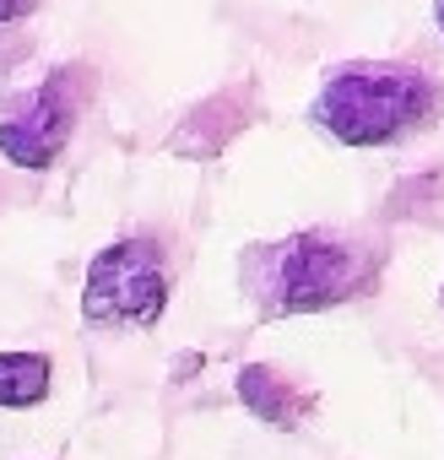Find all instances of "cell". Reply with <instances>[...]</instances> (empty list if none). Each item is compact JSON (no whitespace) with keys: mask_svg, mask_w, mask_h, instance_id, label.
Returning a JSON list of instances; mask_svg holds the SVG:
<instances>
[{"mask_svg":"<svg viewBox=\"0 0 444 460\" xmlns=\"http://www.w3.org/2000/svg\"><path fill=\"white\" fill-rule=\"evenodd\" d=\"M93 98V71L87 66H60L49 71L33 93H22L6 114H0V157L44 173L60 163V152L76 136V119Z\"/></svg>","mask_w":444,"mask_h":460,"instance_id":"cell-4","label":"cell"},{"mask_svg":"<svg viewBox=\"0 0 444 460\" xmlns=\"http://www.w3.org/2000/svg\"><path fill=\"white\" fill-rule=\"evenodd\" d=\"M39 12V0H0V28H17Z\"/></svg>","mask_w":444,"mask_h":460,"instance_id":"cell-7","label":"cell"},{"mask_svg":"<svg viewBox=\"0 0 444 460\" xmlns=\"http://www.w3.org/2000/svg\"><path fill=\"white\" fill-rule=\"evenodd\" d=\"M385 244L347 227H298L239 255V288L261 320L325 314L379 288Z\"/></svg>","mask_w":444,"mask_h":460,"instance_id":"cell-1","label":"cell"},{"mask_svg":"<svg viewBox=\"0 0 444 460\" xmlns=\"http://www.w3.org/2000/svg\"><path fill=\"white\" fill-rule=\"evenodd\" d=\"M173 293L168 250L157 234H125L93 255L82 282V320L93 331H147L163 320Z\"/></svg>","mask_w":444,"mask_h":460,"instance_id":"cell-3","label":"cell"},{"mask_svg":"<svg viewBox=\"0 0 444 460\" xmlns=\"http://www.w3.org/2000/svg\"><path fill=\"white\" fill-rule=\"evenodd\" d=\"M55 390V363L44 352H0V411L44 406Z\"/></svg>","mask_w":444,"mask_h":460,"instance_id":"cell-6","label":"cell"},{"mask_svg":"<svg viewBox=\"0 0 444 460\" xmlns=\"http://www.w3.org/2000/svg\"><path fill=\"white\" fill-rule=\"evenodd\" d=\"M234 390H239V401H244L261 422H271V428H298V417L309 411V395H304L298 385H288V379H282L277 368H266V363L239 368Z\"/></svg>","mask_w":444,"mask_h":460,"instance_id":"cell-5","label":"cell"},{"mask_svg":"<svg viewBox=\"0 0 444 460\" xmlns=\"http://www.w3.org/2000/svg\"><path fill=\"white\" fill-rule=\"evenodd\" d=\"M433 22H439V39H444V0H433Z\"/></svg>","mask_w":444,"mask_h":460,"instance_id":"cell-8","label":"cell"},{"mask_svg":"<svg viewBox=\"0 0 444 460\" xmlns=\"http://www.w3.org/2000/svg\"><path fill=\"white\" fill-rule=\"evenodd\" d=\"M439 114L444 82L406 60H347L320 82L309 103V119L352 152H379L406 136H422Z\"/></svg>","mask_w":444,"mask_h":460,"instance_id":"cell-2","label":"cell"}]
</instances>
